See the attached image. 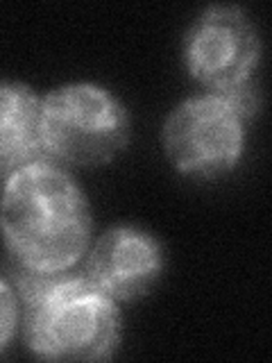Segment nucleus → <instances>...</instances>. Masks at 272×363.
<instances>
[{"label": "nucleus", "mask_w": 272, "mask_h": 363, "mask_svg": "<svg viewBox=\"0 0 272 363\" xmlns=\"http://www.w3.org/2000/svg\"><path fill=\"white\" fill-rule=\"evenodd\" d=\"M254 82L230 94L202 91L168 113L162 139L168 162L179 175L218 179L241 164L247 145V123L259 111Z\"/></svg>", "instance_id": "7ed1b4c3"}, {"label": "nucleus", "mask_w": 272, "mask_h": 363, "mask_svg": "<svg viewBox=\"0 0 272 363\" xmlns=\"http://www.w3.org/2000/svg\"><path fill=\"white\" fill-rule=\"evenodd\" d=\"M43 96L16 79H0V177L45 162Z\"/></svg>", "instance_id": "0eeeda50"}, {"label": "nucleus", "mask_w": 272, "mask_h": 363, "mask_svg": "<svg viewBox=\"0 0 272 363\" xmlns=\"http://www.w3.org/2000/svg\"><path fill=\"white\" fill-rule=\"evenodd\" d=\"M43 141L57 164L107 166L130 143V111L100 84L57 86L43 96Z\"/></svg>", "instance_id": "20e7f679"}, {"label": "nucleus", "mask_w": 272, "mask_h": 363, "mask_svg": "<svg viewBox=\"0 0 272 363\" xmlns=\"http://www.w3.org/2000/svg\"><path fill=\"white\" fill-rule=\"evenodd\" d=\"M21 323V302L14 284L0 277V354L9 347Z\"/></svg>", "instance_id": "6e6552de"}, {"label": "nucleus", "mask_w": 272, "mask_h": 363, "mask_svg": "<svg viewBox=\"0 0 272 363\" xmlns=\"http://www.w3.org/2000/svg\"><path fill=\"white\" fill-rule=\"evenodd\" d=\"M261 37L254 21L238 5H209L184 37L191 77L213 94H230L254 82Z\"/></svg>", "instance_id": "39448f33"}, {"label": "nucleus", "mask_w": 272, "mask_h": 363, "mask_svg": "<svg viewBox=\"0 0 272 363\" xmlns=\"http://www.w3.org/2000/svg\"><path fill=\"white\" fill-rule=\"evenodd\" d=\"M23 340L43 361H107L123 338L118 302L98 289L84 272H11Z\"/></svg>", "instance_id": "f03ea898"}, {"label": "nucleus", "mask_w": 272, "mask_h": 363, "mask_svg": "<svg viewBox=\"0 0 272 363\" xmlns=\"http://www.w3.org/2000/svg\"><path fill=\"white\" fill-rule=\"evenodd\" d=\"M166 252L159 238L136 225H116L86 252L84 275L116 302H134L162 279Z\"/></svg>", "instance_id": "423d86ee"}, {"label": "nucleus", "mask_w": 272, "mask_h": 363, "mask_svg": "<svg viewBox=\"0 0 272 363\" xmlns=\"http://www.w3.org/2000/svg\"><path fill=\"white\" fill-rule=\"evenodd\" d=\"M94 216L86 193L52 159L14 170L0 193V234L16 268L55 275L89 252Z\"/></svg>", "instance_id": "f257e3e1"}]
</instances>
